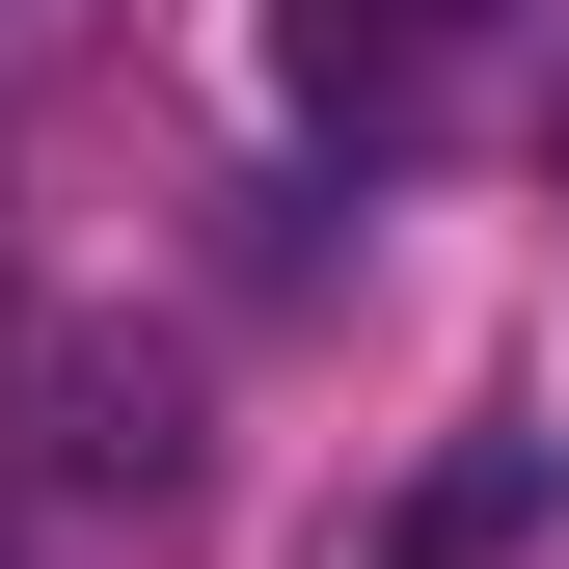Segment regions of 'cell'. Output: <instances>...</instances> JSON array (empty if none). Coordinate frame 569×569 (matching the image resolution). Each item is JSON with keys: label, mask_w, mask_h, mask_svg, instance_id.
<instances>
[{"label": "cell", "mask_w": 569, "mask_h": 569, "mask_svg": "<svg viewBox=\"0 0 569 569\" xmlns=\"http://www.w3.org/2000/svg\"><path fill=\"white\" fill-rule=\"evenodd\" d=\"M488 54H516V0H271V82H299V136H352V163H407Z\"/></svg>", "instance_id": "6da1fadb"}, {"label": "cell", "mask_w": 569, "mask_h": 569, "mask_svg": "<svg viewBox=\"0 0 569 569\" xmlns=\"http://www.w3.org/2000/svg\"><path fill=\"white\" fill-rule=\"evenodd\" d=\"M542 190H569V82H542Z\"/></svg>", "instance_id": "7a4b0ae2"}]
</instances>
